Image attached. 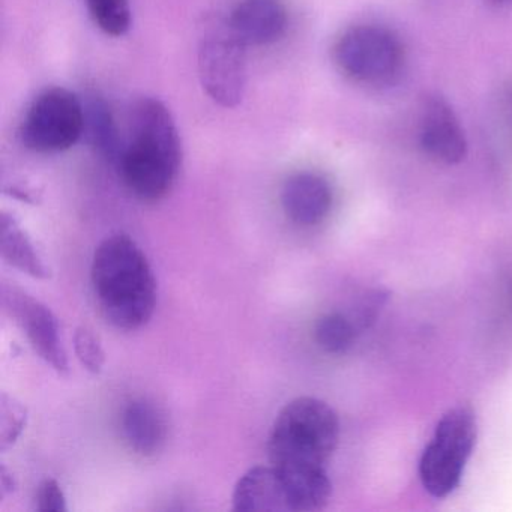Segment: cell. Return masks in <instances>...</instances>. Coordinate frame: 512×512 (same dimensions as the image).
I'll list each match as a JSON object with an SVG mask.
<instances>
[{
    "label": "cell",
    "instance_id": "obj_1",
    "mask_svg": "<svg viewBox=\"0 0 512 512\" xmlns=\"http://www.w3.org/2000/svg\"><path fill=\"white\" fill-rule=\"evenodd\" d=\"M340 440V419L325 401L298 397L275 418L269 461L295 493L320 494L332 487L328 463Z\"/></svg>",
    "mask_w": 512,
    "mask_h": 512
},
{
    "label": "cell",
    "instance_id": "obj_2",
    "mask_svg": "<svg viewBox=\"0 0 512 512\" xmlns=\"http://www.w3.org/2000/svg\"><path fill=\"white\" fill-rule=\"evenodd\" d=\"M115 167L128 191L142 202H160L173 190L182 167V142L163 101L146 97L134 104Z\"/></svg>",
    "mask_w": 512,
    "mask_h": 512
},
{
    "label": "cell",
    "instance_id": "obj_3",
    "mask_svg": "<svg viewBox=\"0 0 512 512\" xmlns=\"http://www.w3.org/2000/svg\"><path fill=\"white\" fill-rule=\"evenodd\" d=\"M91 281L104 317L115 328L136 331L154 316L157 278L148 257L127 233L107 236L98 245Z\"/></svg>",
    "mask_w": 512,
    "mask_h": 512
},
{
    "label": "cell",
    "instance_id": "obj_4",
    "mask_svg": "<svg viewBox=\"0 0 512 512\" xmlns=\"http://www.w3.org/2000/svg\"><path fill=\"white\" fill-rule=\"evenodd\" d=\"M332 58L346 79L379 89L398 82L406 50L394 31L367 23L346 29L335 41Z\"/></svg>",
    "mask_w": 512,
    "mask_h": 512
},
{
    "label": "cell",
    "instance_id": "obj_5",
    "mask_svg": "<svg viewBox=\"0 0 512 512\" xmlns=\"http://www.w3.org/2000/svg\"><path fill=\"white\" fill-rule=\"evenodd\" d=\"M476 437L478 425L470 407H452L440 418L419 461V478L428 494L443 499L457 490Z\"/></svg>",
    "mask_w": 512,
    "mask_h": 512
},
{
    "label": "cell",
    "instance_id": "obj_6",
    "mask_svg": "<svg viewBox=\"0 0 512 512\" xmlns=\"http://www.w3.org/2000/svg\"><path fill=\"white\" fill-rule=\"evenodd\" d=\"M85 103L65 88L41 92L20 127L23 145L38 154H59L85 136Z\"/></svg>",
    "mask_w": 512,
    "mask_h": 512
},
{
    "label": "cell",
    "instance_id": "obj_7",
    "mask_svg": "<svg viewBox=\"0 0 512 512\" xmlns=\"http://www.w3.org/2000/svg\"><path fill=\"white\" fill-rule=\"evenodd\" d=\"M247 46L227 22L206 32L197 53L200 85L224 109H235L247 89Z\"/></svg>",
    "mask_w": 512,
    "mask_h": 512
},
{
    "label": "cell",
    "instance_id": "obj_8",
    "mask_svg": "<svg viewBox=\"0 0 512 512\" xmlns=\"http://www.w3.org/2000/svg\"><path fill=\"white\" fill-rule=\"evenodd\" d=\"M4 305L41 359L58 373H67L68 358L61 338V328L53 311L43 302L16 287H5Z\"/></svg>",
    "mask_w": 512,
    "mask_h": 512
},
{
    "label": "cell",
    "instance_id": "obj_9",
    "mask_svg": "<svg viewBox=\"0 0 512 512\" xmlns=\"http://www.w3.org/2000/svg\"><path fill=\"white\" fill-rule=\"evenodd\" d=\"M419 145L436 163L455 166L467 157V139L460 119L442 97L425 98L419 116Z\"/></svg>",
    "mask_w": 512,
    "mask_h": 512
},
{
    "label": "cell",
    "instance_id": "obj_10",
    "mask_svg": "<svg viewBox=\"0 0 512 512\" xmlns=\"http://www.w3.org/2000/svg\"><path fill=\"white\" fill-rule=\"evenodd\" d=\"M284 214L296 226L314 227L328 218L334 205V191L325 176L316 172L290 175L281 188Z\"/></svg>",
    "mask_w": 512,
    "mask_h": 512
},
{
    "label": "cell",
    "instance_id": "obj_11",
    "mask_svg": "<svg viewBox=\"0 0 512 512\" xmlns=\"http://www.w3.org/2000/svg\"><path fill=\"white\" fill-rule=\"evenodd\" d=\"M287 23L283 0H239L227 19L233 34L247 47L277 43L286 34Z\"/></svg>",
    "mask_w": 512,
    "mask_h": 512
},
{
    "label": "cell",
    "instance_id": "obj_12",
    "mask_svg": "<svg viewBox=\"0 0 512 512\" xmlns=\"http://www.w3.org/2000/svg\"><path fill=\"white\" fill-rule=\"evenodd\" d=\"M232 502L236 511H293L283 476L272 464L247 470L236 482Z\"/></svg>",
    "mask_w": 512,
    "mask_h": 512
},
{
    "label": "cell",
    "instance_id": "obj_13",
    "mask_svg": "<svg viewBox=\"0 0 512 512\" xmlns=\"http://www.w3.org/2000/svg\"><path fill=\"white\" fill-rule=\"evenodd\" d=\"M121 430L136 454L152 457L167 439V422L160 407L146 398H134L122 410Z\"/></svg>",
    "mask_w": 512,
    "mask_h": 512
},
{
    "label": "cell",
    "instance_id": "obj_14",
    "mask_svg": "<svg viewBox=\"0 0 512 512\" xmlns=\"http://www.w3.org/2000/svg\"><path fill=\"white\" fill-rule=\"evenodd\" d=\"M0 254L8 265L25 272L29 277L49 280L52 275L34 241L22 229L14 215L8 212L0 215Z\"/></svg>",
    "mask_w": 512,
    "mask_h": 512
},
{
    "label": "cell",
    "instance_id": "obj_15",
    "mask_svg": "<svg viewBox=\"0 0 512 512\" xmlns=\"http://www.w3.org/2000/svg\"><path fill=\"white\" fill-rule=\"evenodd\" d=\"M86 124L85 136L92 148L115 166L124 146L118 124L106 101L100 97H92L85 103Z\"/></svg>",
    "mask_w": 512,
    "mask_h": 512
},
{
    "label": "cell",
    "instance_id": "obj_16",
    "mask_svg": "<svg viewBox=\"0 0 512 512\" xmlns=\"http://www.w3.org/2000/svg\"><path fill=\"white\" fill-rule=\"evenodd\" d=\"M358 326L341 313H328L314 325V340L320 349L332 355L347 352L355 343Z\"/></svg>",
    "mask_w": 512,
    "mask_h": 512
},
{
    "label": "cell",
    "instance_id": "obj_17",
    "mask_svg": "<svg viewBox=\"0 0 512 512\" xmlns=\"http://www.w3.org/2000/svg\"><path fill=\"white\" fill-rule=\"evenodd\" d=\"M89 16L100 31L121 38L133 25L130 0H85Z\"/></svg>",
    "mask_w": 512,
    "mask_h": 512
},
{
    "label": "cell",
    "instance_id": "obj_18",
    "mask_svg": "<svg viewBox=\"0 0 512 512\" xmlns=\"http://www.w3.org/2000/svg\"><path fill=\"white\" fill-rule=\"evenodd\" d=\"M28 424L25 404L8 394L0 395V451L14 446Z\"/></svg>",
    "mask_w": 512,
    "mask_h": 512
},
{
    "label": "cell",
    "instance_id": "obj_19",
    "mask_svg": "<svg viewBox=\"0 0 512 512\" xmlns=\"http://www.w3.org/2000/svg\"><path fill=\"white\" fill-rule=\"evenodd\" d=\"M74 350L80 364L92 374H100L106 365V352L98 335L86 326L77 328L74 334Z\"/></svg>",
    "mask_w": 512,
    "mask_h": 512
},
{
    "label": "cell",
    "instance_id": "obj_20",
    "mask_svg": "<svg viewBox=\"0 0 512 512\" xmlns=\"http://www.w3.org/2000/svg\"><path fill=\"white\" fill-rule=\"evenodd\" d=\"M37 509L41 512H67V497L56 479L46 478L37 491Z\"/></svg>",
    "mask_w": 512,
    "mask_h": 512
},
{
    "label": "cell",
    "instance_id": "obj_21",
    "mask_svg": "<svg viewBox=\"0 0 512 512\" xmlns=\"http://www.w3.org/2000/svg\"><path fill=\"white\" fill-rule=\"evenodd\" d=\"M17 481L16 476L13 475L7 466H0V500H4L5 497L10 496L16 491Z\"/></svg>",
    "mask_w": 512,
    "mask_h": 512
},
{
    "label": "cell",
    "instance_id": "obj_22",
    "mask_svg": "<svg viewBox=\"0 0 512 512\" xmlns=\"http://www.w3.org/2000/svg\"><path fill=\"white\" fill-rule=\"evenodd\" d=\"M493 2H497V4H503V2H509V0H493Z\"/></svg>",
    "mask_w": 512,
    "mask_h": 512
},
{
    "label": "cell",
    "instance_id": "obj_23",
    "mask_svg": "<svg viewBox=\"0 0 512 512\" xmlns=\"http://www.w3.org/2000/svg\"><path fill=\"white\" fill-rule=\"evenodd\" d=\"M511 100H512V98H511Z\"/></svg>",
    "mask_w": 512,
    "mask_h": 512
}]
</instances>
